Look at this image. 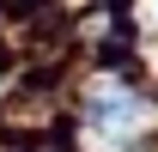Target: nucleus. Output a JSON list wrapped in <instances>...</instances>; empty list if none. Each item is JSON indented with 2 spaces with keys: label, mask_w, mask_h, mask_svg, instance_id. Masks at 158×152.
Listing matches in <instances>:
<instances>
[{
  "label": "nucleus",
  "mask_w": 158,
  "mask_h": 152,
  "mask_svg": "<svg viewBox=\"0 0 158 152\" xmlns=\"http://www.w3.org/2000/svg\"><path fill=\"white\" fill-rule=\"evenodd\" d=\"M140 122H146V103L128 97L122 85H98V91H91V128H98L103 140H122V134H134Z\"/></svg>",
  "instance_id": "1"
}]
</instances>
